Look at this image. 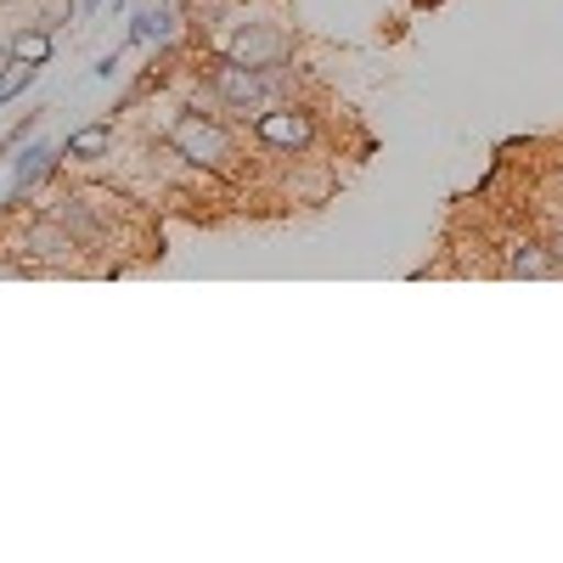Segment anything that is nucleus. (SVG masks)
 <instances>
[{
	"mask_svg": "<svg viewBox=\"0 0 563 563\" xmlns=\"http://www.w3.org/2000/svg\"><path fill=\"white\" fill-rule=\"evenodd\" d=\"M164 147L180 158V164H192V169H209V175H225L231 169V135L214 113H198V108H186L169 119L164 130Z\"/></svg>",
	"mask_w": 563,
	"mask_h": 563,
	"instance_id": "1",
	"label": "nucleus"
},
{
	"mask_svg": "<svg viewBox=\"0 0 563 563\" xmlns=\"http://www.w3.org/2000/svg\"><path fill=\"white\" fill-rule=\"evenodd\" d=\"M209 97H214L225 113H260V108L271 102V74L220 57V63L209 68Z\"/></svg>",
	"mask_w": 563,
	"mask_h": 563,
	"instance_id": "2",
	"label": "nucleus"
},
{
	"mask_svg": "<svg viewBox=\"0 0 563 563\" xmlns=\"http://www.w3.org/2000/svg\"><path fill=\"white\" fill-rule=\"evenodd\" d=\"M18 249H23V265H34V271H74V260L85 254L79 238H74L63 220H52V214L29 220L18 231Z\"/></svg>",
	"mask_w": 563,
	"mask_h": 563,
	"instance_id": "3",
	"label": "nucleus"
},
{
	"mask_svg": "<svg viewBox=\"0 0 563 563\" xmlns=\"http://www.w3.org/2000/svg\"><path fill=\"white\" fill-rule=\"evenodd\" d=\"M220 57H231V63H249V68H282L294 57V34L282 29V23H238L225 34V52Z\"/></svg>",
	"mask_w": 563,
	"mask_h": 563,
	"instance_id": "4",
	"label": "nucleus"
},
{
	"mask_svg": "<svg viewBox=\"0 0 563 563\" xmlns=\"http://www.w3.org/2000/svg\"><path fill=\"white\" fill-rule=\"evenodd\" d=\"M254 141L265 153H282V158H299L316 147V119L305 108H260L254 113Z\"/></svg>",
	"mask_w": 563,
	"mask_h": 563,
	"instance_id": "5",
	"label": "nucleus"
},
{
	"mask_svg": "<svg viewBox=\"0 0 563 563\" xmlns=\"http://www.w3.org/2000/svg\"><path fill=\"white\" fill-rule=\"evenodd\" d=\"M63 164V147H52V141H29L23 147V158H12V186H7V203H23L34 186L45 180Z\"/></svg>",
	"mask_w": 563,
	"mask_h": 563,
	"instance_id": "6",
	"label": "nucleus"
},
{
	"mask_svg": "<svg viewBox=\"0 0 563 563\" xmlns=\"http://www.w3.org/2000/svg\"><path fill=\"white\" fill-rule=\"evenodd\" d=\"M507 276H530V282H547V276H563V260L552 254L547 238H512L507 243Z\"/></svg>",
	"mask_w": 563,
	"mask_h": 563,
	"instance_id": "7",
	"label": "nucleus"
},
{
	"mask_svg": "<svg viewBox=\"0 0 563 563\" xmlns=\"http://www.w3.org/2000/svg\"><path fill=\"white\" fill-rule=\"evenodd\" d=\"M63 158H68V164H102V158H113V124H85V130H74V135L63 141Z\"/></svg>",
	"mask_w": 563,
	"mask_h": 563,
	"instance_id": "8",
	"label": "nucleus"
},
{
	"mask_svg": "<svg viewBox=\"0 0 563 563\" xmlns=\"http://www.w3.org/2000/svg\"><path fill=\"white\" fill-rule=\"evenodd\" d=\"M7 52H12V63L45 68V63H52V52H57V45H52V29H45V23H23V29L7 40Z\"/></svg>",
	"mask_w": 563,
	"mask_h": 563,
	"instance_id": "9",
	"label": "nucleus"
},
{
	"mask_svg": "<svg viewBox=\"0 0 563 563\" xmlns=\"http://www.w3.org/2000/svg\"><path fill=\"white\" fill-rule=\"evenodd\" d=\"M175 34V12L164 7V0H158V7H141L135 18H130V45H158V40H169Z\"/></svg>",
	"mask_w": 563,
	"mask_h": 563,
	"instance_id": "10",
	"label": "nucleus"
},
{
	"mask_svg": "<svg viewBox=\"0 0 563 563\" xmlns=\"http://www.w3.org/2000/svg\"><path fill=\"white\" fill-rule=\"evenodd\" d=\"M34 23H45V29L74 23V0H40V18H34Z\"/></svg>",
	"mask_w": 563,
	"mask_h": 563,
	"instance_id": "11",
	"label": "nucleus"
},
{
	"mask_svg": "<svg viewBox=\"0 0 563 563\" xmlns=\"http://www.w3.org/2000/svg\"><path fill=\"white\" fill-rule=\"evenodd\" d=\"M547 243H552V254H558V260H563V214H558V220H552V225H547Z\"/></svg>",
	"mask_w": 563,
	"mask_h": 563,
	"instance_id": "12",
	"label": "nucleus"
},
{
	"mask_svg": "<svg viewBox=\"0 0 563 563\" xmlns=\"http://www.w3.org/2000/svg\"><path fill=\"white\" fill-rule=\"evenodd\" d=\"M113 74H119V52H108V57L97 63V79H113Z\"/></svg>",
	"mask_w": 563,
	"mask_h": 563,
	"instance_id": "13",
	"label": "nucleus"
},
{
	"mask_svg": "<svg viewBox=\"0 0 563 563\" xmlns=\"http://www.w3.org/2000/svg\"><path fill=\"white\" fill-rule=\"evenodd\" d=\"M12 74V52H7V45H0V79H7Z\"/></svg>",
	"mask_w": 563,
	"mask_h": 563,
	"instance_id": "14",
	"label": "nucleus"
},
{
	"mask_svg": "<svg viewBox=\"0 0 563 563\" xmlns=\"http://www.w3.org/2000/svg\"><path fill=\"white\" fill-rule=\"evenodd\" d=\"M97 7H102V0H85V12H97Z\"/></svg>",
	"mask_w": 563,
	"mask_h": 563,
	"instance_id": "15",
	"label": "nucleus"
}]
</instances>
